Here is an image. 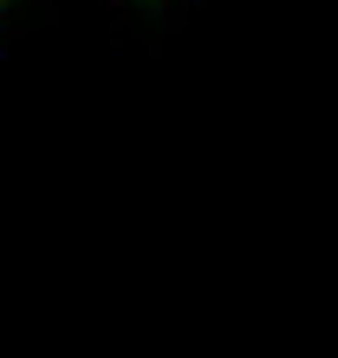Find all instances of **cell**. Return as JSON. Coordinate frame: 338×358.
<instances>
[{
	"instance_id": "1",
	"label": "cell",
	"mask_w": 338,
	"mask_h": 358,
	"mask_svg": "<svg viewBox=\"0 0 338 358\" xmlns=\"http://www.w3.org/2000/svg\"><path fill=\"white\" fill-rule=\"evenodd\" d=\"M91 7L111 20L117 33L143 39V46H163V39H176L189 20H196L202 0H91Z\"/></svg>"
},
{
	"instance_id": "2",
	"label": "cell",
	"mask_w": 338,
	"mask_h": 358,
	"mask_svg": "<svg viewBox=\"0 0 338 358\" xmlns=\"http://www.w3.org/2000/svg\"><path fill=\"white\" fill-rule=\"evenodd\" d=\"M52 7H59V0H0V52L20 46V39H33L39 20H46Z\"/></svg>"
}]
</instances>
